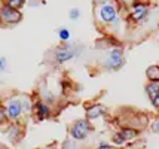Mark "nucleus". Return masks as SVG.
I'll list each match as a JSON object with an SVG mask.
<instances>
[{
	"mask_svg": "<svg viewBox=\"0 0 159 149\" xmlns=\"http://www.w3.org/2000/svg\"><path fill=\"white\" fill-rule=\"evenodd\" d=\"M94 15L101 27L110 29V27H118L120 24V9L113 0L97 3L94 9Z\"/></svg>",
	"mask_w": 159,
	"mask_h": 149,
	"instance_id": "1",
	"label": "nucleus"
},
{
	"mask_svg": "<svg viewBox=\"0 0 159 149\" xmlns=\"http://www.w3.org/2000/svg\"><path fill=\"white\" fill-rule=\"evenodd\" d=\"M101 66L106 72H118L125 66V51L120 45H113L106 51Z\"/></svg>",
	"mask_w": 159,
	"mask_h": 149,
	"instance_id": "2",
	"label": "nucleus"
},
{
	"mask_svg": "<svg viewBox=\"0 0 159 149\" xmlns=\"http://www.w3.org/2000/svg\"><path fill=\"white\" fill-rule=\"evenodd\" d=\"M94 133V125L89 119L83 118H77L75 119L69 127V136L73 142H83L86 140L91 134Z\"/></svg>",
	"mask_w": 159,
	"mask_h": 149,
	"instance_id": "3",
	"label": "nucleus"
},
{
	"mask_svg": "<svg viewBox=\"0 0 159 149\" xmlns=\"http://www.w3.org/2000/svg\"><path fill=\"white\" fill-rule=\"evenodd\" d=\"M140 136V130L132 125H124V127L118 128L113 134L110 136L111 145L118 146V148H124L128 142H134Z\"/></svg>",
	"mask_w": 159,
	"mask_h": 149,
	"instance_id": "4",
	"label": "nucleus"
},
{
	"mask_svg": "<svg viewBox=\"0 0 159 149\" xmlns=\"http://www.w3.org/2000/svg\"><path fill=\"white\" fill-rule=\"evenodd\" d=\"M80 55V49L73 43H61L60 46H57L54 49V61L55 64L61 66V64L70 63L73 60H76Z\"/></svg>",
	"mask_w": 159,
	"mask_h": 149,
	"instance_id": "5",
	"label": "nucleus"
},
{
	"mask_svg": "<svg viewBox=\"0 0 159 149\" xmlns=\"http://www.w3.org/2000/svg\"><path fill=\"white\" fill-rule=\"evenodd\" d=\"M128 20L132 24H143L144 21H147L149 15H150V7L146 2H135L128 11Z\"/></svg>",
	"mask_w": 159,
	"mask_h": 149,
	"instance_id": "6",
	"label": "nucleus"
},
{
	"mask_svg": "<svg viewBox=\"0 0 159 149\" xmlns=\"http://www.w3.org/2000/svg\"><path fill=\"white\" fill-rule=\"evenodd\" d=\"M3 106H5L6 116H7V119H9V122L21 121V118L24 116V109H22L21 95H12V97H9Z\"/></svg>",
	"mask_w": 159,
	"mask_h": 149,
	"instance_id": "7",
	"label": "nucleus"
},
{
	"mask_svg": "<svg viewBox=\"0 0 159 149\" xmlns=\"http://www.w3.org/2000/svg\"><path fill=\"white\" fill-rule=\"evenodd\" d=\"M22 21V12L6 5H0V26H16Z\"/></svg>",
	"mask_w": 159,
	"mask_h": 149,
	"instance_id": "8",
	"label": "nucleus"
},
{
	"mask_svg": "<svg viewBox=\"0 0 159 149\" xmlns=\"http://www.w3.org/2000/svg\"><path fill=\"white\" fill-rule=\"evenodd\" d=\"M83 112H85V118H86V119H89L91 122H94V121L101 119L104 116H107L109 109H107L106 105L100 103V101H91L88 105H85Z\"/></svg>",
	"mask_w": 159,
	"mask_h": 149,
	"instance_id": "9",
	"label": "nucleus"
},
{
	"mask_svg": "<svg viewBox=\"0 0 159 149\" xmlns=\"http://www.w3.org/2000/svg\"><path fill=\"white\" fill-rule=\"evenodd\" d=\"M52 114H54V112H52V106H51V105L45 103V101L40 99L34 100L31 115L34 116L36 121H39V122H42V121H48L49 118L52 116Z\"/></svg>",
	"mask_w": 159,
	"mask_h": 149,
	"instance_id": "10",
	"label": "nucleus"
},
{
	"mask_svg": "<svg viewBox=\"0 0 159 149\" xmlns=\"http://www.w3.org/2000/svg\"><path fill=\"white\" fill-rule=\"evenodd\" d=\"M6 137L9 139V142L12 143H18L22 139V136H24V127L20 124V121H16V122H11L9 124V127L6 128Z\"/></svg>",
	"mask_w": 159,
	"mask_h": 149,
	"instance_id": "11",
	"label": "nucleus"
},
{
	"mask_svg": "<svg viewBox=\"0 0 159 149\" xmlns=\"http://www.w3.org/2000/svg\"><path fill=\"white\" fill-rule=\"evenodd\" d=\"M39 95H40V100H43L45 103H48L51 106H55L57 105V94L52 90H49V88H42L40 91H39Z\"/></svg>",
	"mask_w": 159,
	"mask_h": 149,
	"instance_id": "12",
	"label": "nucleus"
},
{
	"mask_svg": "<svg viewBox=\"0 0 159 149\" xmlns=\"http://www.w3.org/2000/svg\"><path fill=\"white\" fill-rule=\"evenodd\" d=\"M144 92H146V95H147L149 100L153 99L155 95H158L159 94V82H152V81H149V82L144 85Z\"/></svg>",
	"mask_w": 159,
	"mask_h": 149,
	"instance_id": "13",
	"label": "nucleus"
},
{
	"mask_svg": "<svg viewBox=\"0 0 159 149\" xmlns=\"http://www.w3.org/2000/svg\"><path fill=\"white\" fill-rule=\"evenodd\" d=\"M146 78L152 82H159V64H152L146 69Z\"/></svg>",
	"mask_w": 159,
	"mask_h": 149,
	"instance_id": "14",
	"label": "nucleus"
},
{
	"mask_svg": "<svg viewBox=\"0 0 159 149\" xmlns=\"http://www.w3.org/2000/svg\"><path fill=\"white\" fill-rule=\"evenodd\" d=\"M57 36H58V39H60L61 43H69L71 40V31L67 27H60L57 30Z\"/></svg>",
	"mask_w": 159,
	"mask_h": 149,
	"instance_id": "15",
	"label": "nucleus"
},
{
	"mask_svg": "<svg viewBox=\"0 0 159 149\" xmlns=\"http://www.w3.org/2000/svg\"><path fill=\"white\" fill-rule=\"evenodd\" d=\"M21 101H22V109H24V115H31L33 112V100L30 95H21Z\"/></svg>",
	"mask_w": 159,
	"mask_h": 149,
	"instance_id": "16",
	"label": "nucleus"
},
{
	"mask_svg": "<svg viewBox=\"0 0 159 149\" xmlns=\"http://www.w3.org/2000/svg\"><path fill=\"white\" fill-rule=\"evenodd\" d=\"M2 3H3V5H6V6H9V7H12V9L21 11V9L28 3V0H3Z\"/></svg>",
	"mask_w": 159,
	"mask_h": 149,
	"instance_id": "17",
	"label": "nucleus"
},
{
	"mask_svg": "<svg viewBox=\"0 0 159 149\" xmlns=\"http://www.w3.org/2000/svg\"><path fill=\"white\" fill-rule=\"evenodd\" d=\"M116 5L119 6V9H124V11H128L129 7L135 3V2H139V0H113Z\"/></svg>",
	"mask_w": 159,
	"mask_h": 149,
	"instance_id": "18",
	"label": "nucleus"
},
{
	"mask_svg": "<svg viewBox=\"0 0 159 149\" xmlns=\"http://www.w3.org/2000/svg\"><path fill=\"white\" fill-rule=\"evenodd\" d=\"M80 16H82V12H80V9L79 7H71L69 11V18H70V21H73V22H76L80 20Z\"/></svg>",
	"mask_w": 159,
	"mask_h": 149,
	"instance_id": "19",
	"label": "nucleus"
},
{
	"mask_svg": "<svg viewBox=\"0 0 159 149\" xmlns=\"http://www.w3.org/2000/svg\"><path fill=\"white\" fill-rule=\"evenodd\" d=\"M94 149H120V148L111 145V143H107V142H100Z\"/></svg>",
	"mask_w": 159,
	"mask_h": 149,
	"instance_id": "20",
	"label": "nucleus"
},
{
	"mask_svg": "<svg viewBox=\"0 0 159 149\" xmlns=\"http://www.w3.org/2000/svg\"><path fill=\"white\" fill-rule=\"evenodd\" d=\"M6 122H9V119H7V116H6V110H5L3 105H0V125H3Z\"/></svg>",
	"mask_w": 159,
	"mask_h": 149,
	"instance_id": "21",
	"label": "nucleus"
},
{
	"mask_svg": "<svg viewBox=\"0 0 159 149\" xmlns=\"http://www.w3.org/2000/svg\"><path fill=\"white\" fill-rule=\"evenodd\" d=\"M6 70H7V60L5 57H0V72L3 73Z\"/></svg>",
	"mask_w": 159,
	"mask_h": 149,
	"instance_id": "22",
	"label": "nucleus"
},
{
	"mask_svg": "<svg viewBox=\"0 0 159 149\" xmlns=\"http://www.w3.org/2000/svg\"><path fill=\"white\" fill-rule=\"evenodd\" d=\"M152 130L155 131V133H159V116H158V119L153 122V125H152Z\"/></svg>",
	"mask_w": 159,
	"mask_h": 149,
	"instance_id": "23",
	"label": "nucleus"
},
{
	"mask_svg": "<svg viewBox=\"0 0 159 149\" xmlns=\"http://www.w3.org/2000/svg\"><path fill=\"white\" fill-rule=\"evenodd\" d=\"M92 2L97 5V3H104V2H109V0H92Z\"/></svg>",
	"mask_w": 159,
	"mask_h": 149,
	"instance_id": "24",
	"label": "nucleus"
},
{
	"mask_svg": "<svg viewBox=\"0 0 159 149\" xmlns=\"http://www.w3.org/2000/svg\"><path fill=\"white\" fill-rule=\"evenodd\" d=\"M158 26H159V22H158Z\"/></svg>",
	"mask_w": 159,
	"mask_h": 149,
	"instance_id": "25",
	"label": "nucleus"
},
{
	"mask_svg": "<svg viewBox=\"0 0 159 149\" xmlns=\"http://www.w3.org/2000/svg\"><path fill=\"white\" fill-rule=\"evenodd\" d=\"M36 149H37V148H36Z\"/></svg>",
	"mask_w": 159,
	"mask_h": 149,
	"instance_id": "26",
	"label": "nucleus"
}]
</instances>
